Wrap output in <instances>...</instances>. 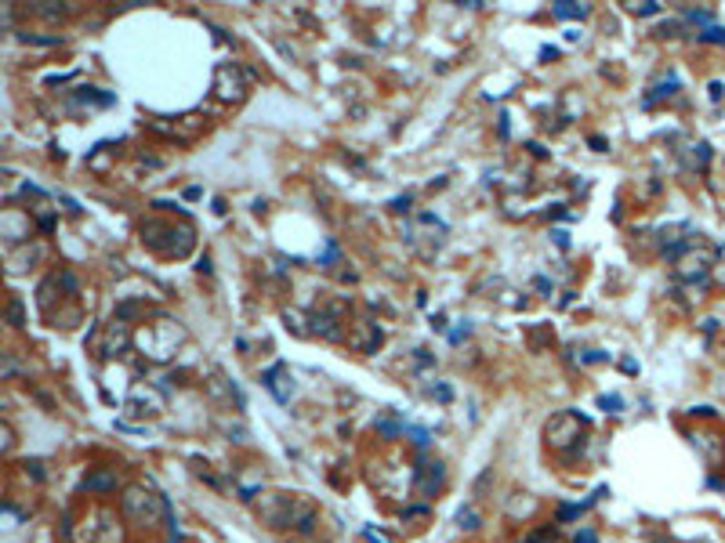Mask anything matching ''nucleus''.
I'll return each mask as SVG.
<instances>
[{"instance_id":"obj_1","label":"nucleus","mask_w":725,"mask_h":543,"mask_svg":"<svg viewBox=\"0 0 725 543\" xmlns=\"http://www.w3.org/2000/svg\"><path fill=\"white\" fill-rule=\"evenodd\" d=\"M87 489H99V493H106V489H116V474H109V471H99V474H87V482H84Z\"/></svg>"},{"instance_id":"obj_2","label":"nucleus","mask_w":725,"mask_h":543,"mask_svg":"<svg viewBox=\"0 0 725 543\" xmlns=\"http://www.w3.org/2000/svg\"><path fill=\"white\" fill-rule=\"evenodd\" d=\"M457 525L468 529V532H476V529H479V510H476V507H464L461 515H457Z\"/></svg>"},{"instance_id":"obj_3","label":"nucleus","mask_w":725,"mask_h":543,"mask_svg":"<svg viewBox=\"0 0 725 543\" xmlns=\"http://www.w3.org/2000/svg\"><path fill=\"white\" fill-rule=\"evenodd\" d=\"M588 15V8H580V4H555V18H584Z\"/></svg>"},{"instance_id":"obj_4","label":"nucleus","mask_w":725,"mask_h":543,"mask_svg":"<svg viewBox=\"0 0 725 543\" xmlns=\"http://www.w3.org/2000/svg\"><path fill=\"white\" fill-rule=\"evenodd\" d=\"M377 431H381V435H399L403 428H399V424H392V421H381V424H377Z\"/></svg>"},{"instance_id":"obj_5","label":"nucleus","mask_w":725,"mask_h":543,"mask_svg":"<svg viewBox=\"0 0 725 543\" xmlns=\"http://www.w3.org/2000/svg\"><path fill=\"white\" fill-rule=\"evenodd\" d=\"M598 406H602V409H609V413H620V406H624V402H620V399L613 395V399H602Z\"/></svg>"},{"instance_id":"obj_6","label":"nucleus","mask_w":725,"mask_h":543,"mask_svg":"<svg viewBox=\"0 0 725 543\" xmlns=\"http://www.w3.org/2000/svg\"><path fill=\"white\" fill-rule=\"evenodd\" d=\"M704 40H718V44H725V29H718V25H714V29H707Z\"/></svg>"},{"instance_id":"obj_7","label":"nucleus","mask_w":725,"mask_h":543,"mask_svg":"<svg viewBox=\"0 0 725 543\" xmlns=\"http://www.w3.org/2000/svg\"><path fill=\"white\" fill-rule=\"evenodd\" d=\"M635 15H656V4H631Z\"/></svg>"},{"instance_id":"obj_8","label":"nucleus","mask_w":725,"mask_h":543,"mask_svg":"<svg viewBox=\"0 0 725 543\" xmlns=\"http://www.w3.org/2000/svg\"><path fill=\"white\" fill-rule=\"evenodd\" d=\"M410 435H414V442H417V445H428V431H421V428H414V431H410Z\"/></svg>"},{"instance_id":"obj_9","label":"nucleus","mask_w":725,"mask_h":543,"mask_svg":"<svg viewBox=\"0 0 725 543\" xmlns=\"http://www.w3.org/2000/svg\"><path fill=\"white\" fill-rule=\"evenodd\" d=\"M366 539H370V543H392V539H385V536H377V532H373V529H370V532H366Z\"/></svg>"},{"instance_id":"obj_10","label":"nucleus","mask_w":725,"mask_h":543,"mask_svg":"<svg viewBox=\"0 0 725 543\" xmlns=\"http://www.w3.org/2000/svg\"><path fill=\"white\" fill-rule=\"evenodd\" d=\"M577 543H595V536H591V532H580V536H577Z\"/></svg>"}]
</instances>
